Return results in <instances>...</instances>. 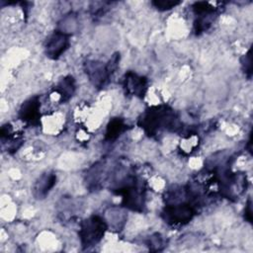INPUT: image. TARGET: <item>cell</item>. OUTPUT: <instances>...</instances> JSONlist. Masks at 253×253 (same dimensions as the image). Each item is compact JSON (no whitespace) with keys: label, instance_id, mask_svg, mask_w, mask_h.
<instances>
[{"label":"cell","instance_id":"9","mask_svg":"<svg viewBox=\"0 0 253 253\" xmlns=\"http://www.w3.org/2000/svg\"><path fill=\"white\" fill-rule=\"evenodd\" d=\"M56 183V175L53 172L43 173L34 185L33 193L37 199H44Z\"/></svg>","mask_w":253,"mask_h":253},{"label":"cell","instance_id":"4","mask_svg":"<svg viewBox=\"0 0 253 253\" xmlns=\"http://www.w3.org/2000/svg\"><path fill=\"white\" fill-rule=\"evenodd\" d=\"M197 207L192 203L179 202L165 206L161 216L170 225H183L188 223L196 214Z\"/></svg>","mask_w":253,"mask_h":253},{"label":"cell","instance_id":"2","mask_svg":"<svg viewBox=\"0 0 253 253\" xmlns=\"http://www.w3.org/2000/svg\"><path fill=\"white\" fill-rule=\"evenodd\" d=\"M140 181L133 175L125 178V183L117 188V194L121 195L124 207L135 211H143L145 207V189Z\"/></svg>","mask_w":253,"mask_h":253},{"label":"cell","instance_id":"11","mask_svg":"<svg viewBox=\"0 0 253 253\" xmlns=\"http://www.w3.org/2000/svg\"><path fill=\"white\" fill-rule=\"evenodd\" d=\"M126 129H127V126L126 125V123L123 119L114 118L109 122V124L107 126V129H106V133H105V140L114 141Z\"/></svg>","mask_w":253,"mask_h":253},{"label":"cell","instance_id":"3","mask_svg":"<svg viewBox=\"0 0 253 253\" xmlns=\"http://www.w3.org/2000/svg\"><path fill=\"white\" fill-rule=\"evenodd\" d=\"M108 226L99 215H91L80 223L79 237L83 249L96 245L104 236Z\"/></svg>","mask_w":253,"mask_h":253},{"label":"cell","instance_id":"6","mask_svg":"<svg viewBox=\"0 0 253 253\" xmlns=\"http://www.w3.org/2000/svg\"><path fill=\"white\" fill-rule=\"evenodd\" d=\"M69 46V35L60 32H53L46 40L44 51L47 57L57 59Z\"/></svg>","mask_w":253,"mask_h":253},{"label":"cell","instance_id":"13","mask_svg":"<svg viewBox=\"0 0 253 253\" xmlns=\"http://www.w3.org/2000/svg\"><path fill=\"white\" fill-rule=\"evenodd\" d=\"M242 68L245 72V74L247 75L248 78H251L252 75V57H251V48L247 51L246 54H244L241 59H240Z\"/></svg>","mask_w":253,"mask_h":253},{"label":"cell","instance_id":"5","mask_svg":"<svg viewBox=\"0 0 253 253\" xmlns=\"http://www.w3.org/2000/svg\"><path fill=\"white\" fill-rule=\"evenodd\" d=\"M84 70L89 80L97 88L106 86L112 76L107 64H103V62L97 60H87L84 63Z\"/></svg>","mask_w":253,"mask_h":253},{"label":"cell","instance_id":"12","mask_svg":"<svg viewBox=\"0 0 253 253\" xmlns=\"http://www.w3.org/2000/svg\"><path fill=\"white\" fill-rule=\"evenodd\" d=\"M181 3V1H171V0H156V1H152L151 4L160 11H166V10H170L172 8H174L175 6L179 5Z\"/></svg>","mask_w":253,"mask_h":253},{"label":"cell","instance_id":"10","mask_svg":"<svg viewBox=\"0 0 253 253\" xmlns=\"http://www.w3.org/2000/svg\"><path fill=\"white\" fill-rule=\"evenodd\" d=\"M75 80L71 75L63 77L55 86V92L59 95L60 102H67L75 92Z\"/></svg>","mask_w":253,"mask_h":253},{"label":"cell","instance_id":"1","mask_svg":"<svg viewBox=\"0 0 253 253\" xmlns=\"http://www.w3.org/2000/svg\"><path fill=\"white\" fill-rule=\"evenodd\" d=\"M137 124L149 136L157 134L161 129L182 132L184 128L175 112L167 105L148 108L140 116Z\"/></svg>","mask_w":253,"mask_h":253},{"label":"cell","instance_id":"8","mask_svg":"<svg viewBox=\"0 0 253 253\" xmlns=\"http://www.w3.org/2000/svg\"><path fill=\"white\" fill-rule=\"evenodd\" d=\"M123 86L126 95L143 98L147 90V79L144 76L128 71L124 76Z\"/></svg>","mask_w":253,"mask_h":253},{"label":"cell","instance_id":"14","mask_svg":"<svg viewBox=\"0 0 253 253\" xmlns=\"http://www.w3.org/2000/svg\"><path fill=\"white\" fill-rule=\"evenodd\" d=\"M147 245L153 251H160L164 246V241L159 233H155L150 236V238L147 241Z\"/></svg>","mask_w":253,"mask_h":253},{"label":"cell","instance_id":"15","mask_svg":"<svg viewBox=\"0 0 253 253\" xmlns=\"http://www.w3.org/2000/svg\"><path fill=\"white\" fill-rule=\"evenodd\" d=\"M251 200L249 199L248 202H247V205H246V208H245V218L247 219V221L249 222H252V215H251Z\"/></svg>","mask_w":253,"mask_h":253},{"label":"cell","instance_id":"7","mask_svg":"<svg viewBox=\"0 0 253 253\" xmlns=\"http://www.w3.org/2000/svg\"><path fill=\"white\" fill-rule=\"evenodd\" d=\"M41 102L39 96H34L27 101H25L20 110H19V118L25 124L29 126H39L41 119Z\"/></svg>","mask_w":253,"mask_h":253}]
</instances>
